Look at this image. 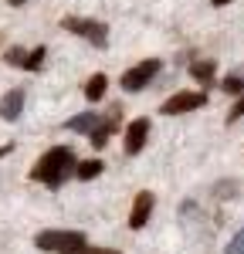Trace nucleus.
Segmentation results:
<instances>
[{
  "label": "nucleus",
  "instance_id": "nucleus-1",
  "mask_svg": "<svg viewBox=\"0 0 244 254\" xmlns=\"http://www.w3.org/2000/svg\"><path fill=\"white\" fill-rule=\"evenodd\" d=\"M75 170H78L75 149H71V146H55V149H48V153L34 163L31 180H38V183H44V187H61Z\"/></svg>",
  "mask_w": 244,
  "mask_h": 254
},
{
  "label": "nucleus",
  "instance_id": "nucleus-2",
  "mask_svg": "<svg viewBox=\"0 0 244 254\" xmlns=\"http://www.w3.org/2000/svg\"><path fill=\"white\" fill-rule=\"evenodd\" d=\"M41 251H51V254H81L88 248V241L81 231H41L34 237Z\"/></svg>",
  "mask_w": 244,
  "mask_h": 254
},
{
  "label": "nucleus",
  "instance_id": "nucleus-3",
  "mask_svg": "<svg viewBox=\"0 0 244 254\" xmlns=\"http://www.w3.org/2000/svg\"><path fill=\"white\" fill-rule=\"evenodd\" d=\"M61 27H64V31H71V34H78V38H85V41H92V44H99V48L109 44V27H105L102 20L64 17V20H61Z\"/></svg>",
  "mask_w": 244,
  "mask_h": 254
},
{
  "label": "nucleus",
  "instance_id": "nucleus-4",
  "mask_svg": "<svg viewBox=\"0 0 244 254\" xmlns=\"http://www.w3.org/2000/svg\"><path fill=\"white\" fill-rule=\"evenodd\" d=\"M156 71H160V61H156V58H146L142 64L129 68V71H122V88H125V92H142L149 81L156 78Z\"/></svg>",
  "mask_w": 244,
  "mask_h": 254
},
{
  "label": "nucleus",
  "instance_id": "nucleus-5",
  "mask_svg": "<svg viewBox=\"0 0 244 254\" xmlns=\"http://www.w3.org/2000/svg\"><path fill=\"white\" fill-rule=\"evenodd\" d=\"M207 105V92H177L163 102V116H180V112H193V109H203Z\"/></svg>",
  "mask_w": 244,
  "mask_h": 254
},
{
  "label": "nucleus",
  "instance_id": "nucleus-6",
  "mask_svg": "<svg viewBox=\"0 0 244 254\" xmlns=\"http://www.w3.org/2000/svg\"><path fill=\"white\" fill-rule=\"evenodd\" d=\"M146 139H149V119H132V122L125 126V139H122L125 156H139Z\"/></svg>",
  "mask_w": 244,
  "mask_h": 254
},
{
  "label": "nucleus",
  "instance_id": "nucleus-7",
  "mask_svg": "<svg viewBox=\"0 0 244 254\" xmlns=\"http://www.w3.org/2000/svg\"><path fill=\"white\" fill-rule=\"evenodd\" d=\"M153 193L149 190H142V193H136V200H132V214H129V227L132 231H142L146 227V220H149V214H153Z\"/></svg>",
  "mask_w": 244,
  "mask_h": 254
},
{
  "label": "nucleus",
  "instance_id": "nucleus-8",
  "mask_svg": "<svg viewBox=\"0 0 244 254\" xmlns=\"http://www.w3.org/2000/svg\"><path fill=\"white\" fill-rule=\"evenodd\" d=\"M119 112H122V109L116 105V109H112V112H109V116H105V119L99 122V126H95V132L88 136V142H92L95 149H102V146L109 142V136H112V132L119 129Z\"/></svg>",
  "mask_w": 244,
  "mask_h": 254
},
{
  "label": "nucleus",
  "instance_id": "nucleus-9",
  "mask_svg": "<svg viewBox=\"0 0 244 254\" xmlns=\"http://www.w3.org/2000/svg\"><path fill=\"white\" fill-rule=\"evenodd\" d=\"M20 109H24V92H20V88H10L7 95L0 98V116L7 119V122H17Z\"/></svg>",
  "mask_w": 244,
  "mask_h": 254
},
{
  "label": "nucleus",
  "instance_id": "nucleus-10",
  "mask_svg": "<svg viewBox=\"0 0 244 254\" xmlns=\"http://www.w3.org/2000/svg\"><path fill=\"white\" fill-rule=\"evenodd\" d=\"M95 126H99V112H81V116L64 122V129H71V132H88V136L95 132Z\"/></svg>",
  "mask_w": 244,
  "mask_h": 254
},
{
  "label": "nucleus",
  "instance_id": "nucleus-11",
  "mask_svg": "<svg viewBox=\"0 0 244 254\" xmlns=\"http://www.w3.org/2000/svg\"><path fill=\"white\" fill-rule=\"evenodd\" d=\"M105 88H109V78H105V75H92V78L85 81V98H88V102H99L102 95H105Z\"/></svg>",
  "mask_w": 244,
  "mask_h": 254
},
{
  "label": "nucleus",
  "instance_id": "nucleus-12",
  "mask_svg": "<svg viewBox=\"0 0 244 254\" xmlns=\"http://www.w3.org/2000/svg\"><path fill=\"white\" fill-rule=\"evenodd\" d=\"M214 71H217L214 61H193V64H190V75L200 81V85H210V81H214Z\"/></svg>",
  "mask_w": 244,
  "mask_h": 254
},
{
  "label": "nucleus",
  "instance_id": "nucleus-13",
  "mask_svg": "<svg viewBox=\"0 0 244 254\" xmlns=\"http://www.w3.org/2000/svg\"><path fill=\"white\" fill-rule=\"evenodd\" d=\"M102 170H105V163H102V159H85V163H78L75 176H78V180H95Z\"/></svg>",
  "mask_w": 244,
  "mask_h": 254
},
{
  "label": "nucleus",
  "instance_id": "nucleus-14",
  "mask_svg": "<svg viewBox=\"0 0 244 254\" xmlns=\"http://www.w3.org/2000/svg\"><path fill=\"white\" fill-rule=\"evenodd\" d=\"M44 58H48V51H44V48H34V51L27 55V64H24V68H27V71H41V68H44Z\"/></svg>",
  "mask_w": 244,
  "mask_h": 254
},
{
  "label": "nucleus",
  "instance_id": "nucleus-15",
  "mask_svg": "<svg viewBox=\"0 0 244 254\" xmlns=\"http://www.w3.org/2000/svg\"><path fill=\"white\" fill-rule=\"evenodd\" d=\"M3 61H7V64H17V68H24V64H27V51H24V48H7V55H3Z\"/></svg>",
  "mask_w": 244,
  "mask_h": 254
},
{
  "label": "nucleus",
  "instance_id": "nucleus-16",
  "mask_svg": "<svg viewBox=\"0 0 244 254\" xmlns=\"http://www.w3.org/2000/svg\"><path fill=\"white\" fill-rule=\"evenodd\" d=\"M224 92H227V95H244V81L238 78V75H227V78H224V85H221Z\"/></svg>",
  "mask_w": 244,
  "mask_h": 254
},
{
  "label": "nucleus",
  "instance_id": "nucleus-17",
  "mask_svg": "<svg viewBox=\"0 0 244 254\" xmlns=\"http://www.w3.org/2000/svg\"><path fill=\"white\" fill-rule=\"evenodd\" d=\"M227 254H244V227L238 234L231 237V244H227Z\"/></svg>",
  "mask_w": 244,
  "mask_h": 254
},
{
  "label": "nucleus",
  "instance_id": "nucleus-18",
  "mask_svg": "<svg viewBox=\"0 0 244 254\" xmlns=\"http://www.w3.org/2000/svg\"><path fill=\"white\" fill-rule=\"evenodd\" d=\"M238 119H244V95L238 98V102H234V109H231V112H227V122H231V126H234V122H238Z\"/></svg>",
  "mask_w": 244,
  "mask_h": 254
},
{
  "label": "nucleus",
  "instance_id": "nucleus-19",
  "mask_svg": "<svg viewBox=\"0 0 244 254\" xmlns=\"http://www.w3.org/2000/svg\"><path fill=\"white\" fill-rule=\"evenodd\" d=\"M81 254H119L116 248H85Z\"/></svg>",
  "mask_w": 244,
  "mask_h": 254
},
{
  "label": "nucleus",
  "instance_id": "nucleus-20",
  "mask_svg": "<svg viewBox=\"0 0 244 254\" xmlns=\"http://www.w3.org/2000/svg\"><path fill=\"white\" fill-rule=\"evenodd\" d=\"M214 7H227V3H234V0H210Z\"/></svg>",
  "mask_w": 244,
  "mask_h": 254
},
{
  "label": "nucleus",
  "instance_id": "nucleus-21",
  "mask_svg": "<svg viewBox=\"0 0 244 254\" xmlns=\"http://www.w3.org/2000/svg\"><path fill=\"white\" fill-rule=\"evenodd\" d=\"M7 3H10V7H24L27 0H7Z\"/></svg>",
  "mask_w": 244,
  "mask_h": 254
},
{
  "label": "nucleus",
  "instance_id": "nucleus-22",
  "mask_svg": "<svg viewBox=\"0 0 244 254\" xmlns=\"http://www.w3.org/2000/svg\"><path fill=\"white\" fill-rule=\"evenodd\" d=\"M7 153H10V146H0V156H7Z\"/></svg>",
  "mask_w": 244,
  "mask_h": 254
}]
</instances>
